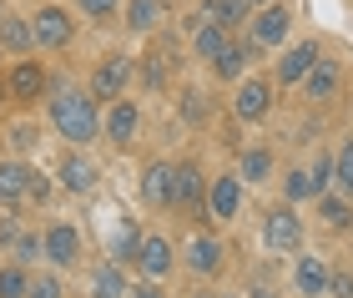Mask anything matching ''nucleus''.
<instances>
[{"label": "nucleus", "mask_w": 353, "mask_h": 298, "mask_svg": "<svg viewBox=\"0 0 353 298\" xmlns=\"http://www.w3.org/2000/svg\"><path fill=\"white\" fill-rule=\"evenodd\" d=\"M202 10H207V21H217V26H243L248 15H252V0H202Z\"/></svg>", "instance_id": "26"}, {"label": "nucleus", "mask_w": 353, "mask_h": 298, "mask_svg": "<svg viewBox=\"0 0 353 298\" xmlns=\"http://www.w3.org/2000/svg\"><path fill=\"white\" fill-rule=\"evenodd\" d=\"M36 132H41V127H30V121H21V127H10V142L21 147V152H30V147H36Z\"/></svg>", "instance_id": "39"}, {"label": "nucleus", "mask_w": 353, "mask_h": 298, "mask_svg": "<svg viewBox=\"0 0 353 298\" xmlns=\"http://www.w3.org/2000/svg\"><path fill=\"white\" fill-rule=\"evenodd\" d=\"M268 106H272V86L263 81V76H243L237 91H232V112L243 117V121H263Z\"/></svg>", "instance_id": "13"}, {"label": "nucleus", "mask_w": 353, "mask_h": 298, "mask_svg": "<svg viewBox=\"0 0 353 298\" xmlns=\"http://www.w3.org/2000/svg\"><path fill=\"white\" fill-rule=\"evenodd\" d=\"M243 177L237 172H222V177H212V187H207V212L217 217V223H232L237 212H243Z\"/></svg>", "instance_id": "8"}, {"label": "nucleus", "mask_w": 353, "mask_h": 298, "mask_svg": "<svg viewBox=\"0 0 353 298\" xmlns=\"http://www.w3.org/2000/svg\"><path fill=\"white\" fill-rule=\"evenodd\" d=\"M0 61H6V46H0Z\"/></svg>", "instance_id": "46"}, {"label": "nucleus", "mask_w": 353, "mask_h": 298, "mask_svg": "<svg viewBox=\"0 0 353 298\" xmlns=\"http://www.w3.org/2000/svg\"><path fill=\"white\" fill-rule=\"evenodd\" d=\"M228 26H217V21H202L197 26V36H192V56L197 61H217L222 51H228Z\"/></svg>", "instance_id": "23"}, {"label": "nucleus", "mask_w": 353, "mask_h": 298, "mask_svg": "<svg viewBox=\"0 0 353 298\" xmlns=\"http://www.w3.org/2000/svg\"><path fill=\"white\" fill-rule=\"evenodd\" d=\"M126 263H96L91 268V298H126Z\"/></svg>", "instance_id": "21"}, {"label": "nucleus", "mask_w": 353, "mask_h": 298, "mask_svg": "<svg viewBox=\"0 0 353 298\" xmlns=\"http://www.w3.org/2000/svg\"><path fill=\"white\" fill-rule=\"evenodd\" d=\"M141 238H147V232L137 228V217H117V223H111V238H106V258L111 263H137V253H141Z\"/></svg>", "instance_id": "17"}, {"label": "nucleus", "mask_w": 353, "mask_h": 298, "mask_svg": "<svg viewBox=\"0 0 353 298\" xmlns=\"http://www.w3.org/2000/svg\"><path fill=\"white\" fill-rule=\"evenodd\" d=\"M167 81H172L167 51H147V56H141V86H147V91H167Z\"/></svg>", "instance_id": "28"}, {"label": "nucleus", "mask_w": 353, "mask_h": 298, "mask_svg": "<svg viewBox=\"0 0 353 298\" xmlns=\"http://www.w3.org/2000/svg\"><path fill=\"white\" fill-rule=\"evenodd\" d=\"M263 243H268V253H298L303 248V223H298V212L288 208V202L263 217Z\"/></svg>", "instance_id": "6"}, {"label": "nucleus", "mask_w": 353, "mask_h": 298, "mask_svg": "<svg viewBox=\"0 0 353 298\" xmlns=\"http://www.w3.org/2000/svg\"><path fill=\"white\" fill-rule=\"evenodd\" d=\"M308 172H313V192L323 197V192H328V182L339 177V157H328V152H323V157H318V162H313Z\"/></svg>", "instance_id": "33"}, {"label": "nucleus", "mask_w": 353, "mask_h": 298, "mask_svg": "<svg viewBox=\"0 0 353 298\" xmlns=\"http://www.w3.org/2000/svg\"><path fill=\"white\" fill-rule=\"evenodd\" d=\"M0 46H6L10 56H30V51H36V26H30L26 15L6 10V21H0Z\"/></svg>", "instance_id": "20"}, {"label": "nucleus", "mask_w": 353, "mask_h": 298, "mask_svg": "<svg viewBox=\"0 0 353 298\" xmlns=\"http://www.w3.org/2000/svg\"><path fill=\"white\" fill-rule=\"evenodd\" d=\"M288 26H293V10L272 0V6H263L258 15H252V41H258V46H283Z\"/></svg>", "instance_id": "18"}, {"label": "nucleus", "mask_w": 353, "mask_h": 298, "mask_svg": "<svg viewBox=\"0 0 353 298\" xmlns=\"http://www.w3.org/2000/svg\"><path fill=\"white\" fill-rule=\"evenodd\" d=\"M0 298H30L26 263H6V268H0Z\"/></svg>", "instance_id": "29"}, {"label": "nucleus", "mask_w": 353, "mask_h": 298, "mask_svg": "<svg viewBox=\"0 0 353 298\" xmlns=\"http://www.w3.org/2000/svg\"><path fill=\"white\" fill-rule=\"evenodd\" d=\"M303 91H308V101H328L333 91H339V66H333V61H318L308 71V81H303Z\"/></svg>", "instance_id": "27"}, {"label": "nucleus", "mask_w": 353, "mask_h": 298, "mask_svg": "<svg viewBox=\"0 0 353 298\" xmlns=\"http://www.w3.org/2000/svg\"><path fill=\"white\" fill-rule=\"evenodd\" d=\"M207 172L202 162H176V208L187 212H207Z\"/></svg>", "instance_id": "14"}, {"label": "nucleus", "mask_w": 353, "mask_h": 298, "mask_svg": "<svg viewBox=\"0 0 353 298\" xmlns=\"http://www.w3.org/2000/svg\"><path fill=\"white\" fill-rule=\"evenodd\" d=\"M30 298H66L61 273H36V278H30Z\"/></svg>", "instance_id": "36"}, {"label": "nucleus", "mask_w": 353, "mask_h": 298, "mask_svg": "<svg viewBox=\"0 0 353 298\" xmlns=\"http://www.w3.org/2000/svg\"><path fill=\"white\" fill-rule=\"evenodd\" d=\"M30 26H36V51H66L76 41V21L66 6H41L30 15Z\"/></svg>", "instance_id": "3"}, {"label": "nucleus", "mask_w": 353, "mask_h": 298, "mask_svg": "<svg viewBox=\"0 0 353 298\" xmlns=\"http://www.w3.org/2000/svg\"><path fill=\"white\" fill-rule=\"evenodd\" d=\"M0 21H6V6H0Z\"/></svg>", "instance_id": "45"}, {"label": "nucleus", "mask_w": 353, "mask_h": 298, "mask_svg": "<svg viewBox=\"0 0 353 298\" xmlns=\"http://www.w3.org/2000/svg\"><path fill=\"white\" fill-rule=\"evenodd\" d=\"M0 212H15V208H10V202H6V192H0Z\"/></svg>", "instance_id": "43"}, {"label": "nucleus", "mask_w": 353, "mask_h": 298, "mask_svg": "<svg viewBox=\"0 0 353 298\" xmlns=\"http://www.w3.org/2000/svg\"><path fill=\"white\" fill-rule=\"evenodd\" d=\"M252 51H258V41H228V51L212 61V71L222 76V81H243V71H248Z\"/></svg>", "instance_id": "22"}, {"label": "nucleus", "mask_w": 353, "mask_h": 298, "mask_svg": "<svg viewBox=\"0 0 353 298\" xmlns=\"http://www.w3.org/2000/svg\"><path fill=\"white\" fill-rule=\"evenodd\" d=\"M46 86H51V81H46V66H41V61H30V56H21L6 71V81H0V97H10V101H41Z\"/></svg>", "instance_id": "4"}, {"label": "nucleus", "mask_w": 353, "mask_h": 298, "mask_svg": "<svg viewBox=\"0 0 353 298\" xmlns=\"http://www.w3.org/2000/svg\"><path fill=\"white\" fill-rule=\"evenodd\" d=\"M222 253H228V248H222V238H212V232H197V238L187 243L182 263H187L197 278H212V273H222Z\"/></svg>", "instance_id": "16"}, {"label": "nucleus", "mask_w": 353, "mask_h": 298, "mask_svg": "<svg viewBox=\"0 0 353 298\" xmlns=\"http://www.w3.org/2000/svg\"><path fill=\"white\" fill-rule=\"evenodd\" d=\"M46 112H51V127L66 147H91L101 137V101L91 97V86H56Z\"/></svg>", "instance_id": "1"}, {"label": "nucleus", "mask_w": 353, "mask_h": 298, "mask_svg": "<svg viewBox=\"0 0 353 298\" xmlns=\"http://www.w3.org/2000/svg\"><path fill=\"white\" fill-rule=\"evenodd\" d=\"M283 197H288V202L318 197V192H313V172H308V167H303V172H288V187H283Z\"/></svg>", "instance_id": "34"}, {"label": "nucleus", "mask_w": 353, "mask_h": 298, "mask_svg": "<svg viewBox=\"0 0 353 298\" xmlns=\"http://www.w3.org/2000/svg\"><path fill=\"white\" fill-rule=\"evenodd\" d=\"M15 238H21V223H15V212H0V243L15 248Z\"/></svg>", "instance_id": "40"}, {"label": "nucleus", "mask_w": 353, "mask_h": 298, "mask_svg": "<svg viewBox=\"0 0 353 298\" xmlns=\"http://www.w3.org/2000/svg\"><path fill=\"white\" fill-rule=\"evenodd\" d=\"M46 263H51V268H76V263H81V228L76 223H51L46 228Z\"/></svg>", "instance_id": "9"}, {"label": "nucleus", "mask_w": 353, "mask_h": 298, "mask_svg": "<svg viewBox=\"0 0 353 298\" xmlns=\"http://www.w3.org/2000/svg\"><path fill=\"white\" fill-rule=\"evenodd\" d=\"M339 187L353 197V142H343V152H339Z\"/></svg>", "instance_id": "38"}, {"label": "nucleus", "mask_w": 353, "mask_h": 298, "mask_svg": "<svg viewBox=\"0 0 353 298\" xmlns=\"http://www.w3.org/2000/svg\"><path fill=\"white\" fill-rule=\"evenodd\" d=\"M141 202L147 208H176V162H152L141 172Z\"/></svg>", "instance_id": "12"}, {"label": "nucleus", "mask_w": 353, "mask_h": 298, "mask_svg": "<svg viewBox=\"0 0 353 298\" xmlns=\"http://www.w3.org/2000/svg\"><path fill=\"white\" fill-rule=\"evenodd\" d=\"M328 278H333L328 258H318V253H298V263H293V288H298L303 298H323V293H328Z\"/></svg>", "instance_id": "15"}, {"label": "nucleus", "mask_w": 353, "mask_h": 298, "mask_svg": "<svg viewBox=\"0 0 353 298\" xmlns=\"http://www.w3.org/2000/svg\"><path fill=\"white\" fill-rule=\"evenodd\" d=\"M46 258V232H21L15 238V263H41Z\"/></svg>", "instance_id": "32"}, {"label": "nucleus", "mask_w": 353, "mask_h": 298, "mask_svg": "<svg viewBox=\"0 0 353 298\" xmlns=\"http://www.w3.org/2000/svg\"><path fill=\"white\" fill-rule=\"evenodd\" d=\"M51 192H56V182L46 177V172L30 167V182H26V208H46V202H51Z\"/></svg>", "instance_id": "31"}, {"label": "nucleus", "mask_w": 353, "mask_h": 298, "mask_svg": "<svg viewBox=\"0 0 353 298\" xmlns=\"http://www.w3.org/2000/svg\"><path fill=\"white\" fill-rule=\"evenodd\" d=\"M237 177H243L248 187L268 182V177H272V147H248L243 162H237Z\"/></svg>", "instance_id": "25"}, {"label": "nucleus", "mask_w": 353, "mask_h": 298, "mask_svg": "<svg viewBox=\"0 0 353 298\" xmlns=\"http://www.w3.org/2000/svg\"><path fill=\"white\" fill-rule=\"evenodd\" d=\"M318 61H323V46H318V41H298V46H288V56L278 61L272 76H278V86H303Z\"/></svg>", "instance_id": "10"}, {"label": "nucleus", "mask_w": 353, "mask_h": 298, "mask_svg": "<svg viewBox=\"0 0 353 298\" xmlns=\"http://www.w3.org/2000/svg\"><path fill=\"white\" fill-rule=\"evenodd\" d=\"M162 21V0H126V30L132 36H152Z\"/></svg>", "instance_id": "24"}, {"label": "nucleus", "mask_w": 353, "mask_h": 298, "mask_svg": "<svg viewBox=\"0 0 353 298\" xmlns=\"http://www.w3.org/2000/svg\"><path fill=\"white\" fill-rule=\"evenodd\" d=\"M76 10H86L91 21H111L121 10V0H76Z\"/></svg>", "instance_id": "37"}, {"label": "nucleus", "mask_w": 353, "mask_h": 298, "mask_svg": "<svg viewBox=\"0 0 353 298\" xmlns=\"http://www.w3.org/2000/svg\"><path fill=\"white\" fill-rule=\"evenodd\" d=\"M318 217H323L328 228H348L353 223V208H348L339 192H323V197H318Z\"/></svg>", "instance_id": "30"}, {"label": "nucleus", "mask_w": 353, "mask_h": 298, "mask_svg": "<svg viewBox=\"0 0 353 298\" xmlns=\"http://www.w3.org/2000/svg\"><path fill=\"white\" fill-rule=\"evenodd\" d=\"M252 6H272V0H252Z\"/></svg>", "instance_id": "44"}, {"label": "nucleus", "mask_w": 353, "mask_h": 298, "mask_svg": "<svg viewBox=\"0 0 353 298\" xmlns=\"http://www.w3.org/2000/svg\"><path fill=\"white\" fill-rule=\"evenodd\" d=\"M141 76V66H137V56H126V51H111V56H101V66L91 71V97L101 101V106H111V101H121L126 91H132V81Z\"/></svg>", "instance_id": "2"}, {"label": "nucleus", "mask_w": 353, "mask_h": 298, "mask_svg": "<svg viewBox=\"0 0 353 298\" xmlns=\"http://www.w3.org/2000/svg\"><path fill=\"white\" fill-rule=\"evenodd\" d=\"M137 132H141V106L132 101V97H121V101H111L106 112H101V137L111 147H132L137 142Z\"/></svg>", "instance_id": "5"}, {"label": "nucleus", "mask_w": 353, "mask_h": 298, "mask_svg": "<svg viewBox=\"0 0 353 298\" xmlns=\"http://www.w3.org/2000/svg\"><path fill=\"white\" fill-rule=\"evenodd\" d=\"M26 182H30V162L26 157H0V192L15 212L26 208Z\"/></svg>", "instance_id": "19"}, {"label": "nucleus", "mask_w": 353, "mask_h": 298, "mask_svg": "<svg viewBox=\"0 0 353 298\" xmlns=\"http://www.w3.org/2000/svg\"><path fill=\"white\" fill-rule=\"evenodd\" d=\"M172 268H176V248L167 243V232H147V238H141V253H137V273L152 278V284H167Z\"/></svg>", "instance_id": "7"}, {"label": "nucleus", "mask_w": 353, "mask_h": 298, "mask_svg": "<svg viewBox=\"0 0 353 298\" xmlns=\"http://www.w3.org/2000/svg\"><path fill=\"white\" fill-rule=\"evenodd\" d=\"M96 182H101V167L86 157V147H66V157H61V187L76 192V197H86Z\"/></svg>", "instance_id": "11"}, {"label": "nucleus", "mask_w": 353, "mask_h": 298, "mask_svg": "<svg viewBox=\"0 0 353 298\" xmlns=\"http://www.w3.org/2000/svg\"><path fill=\"white\" fill-rule=\"evenodd\" d=\"M126 298H167V293H162V284L141 278V284H132V288H126Z\"/></svg>", "instance_id": "41"}, {"label": "nucleus", "mask_w": 353, "mask_h": 298, "mask_svg": "<svg viewBox=\"0 0 353 298\" xmlns=\"http://www.w3.org/2000/svg\"><path fill=\"white\" fill-rule=\"evenodd\" d=\"M207 112H212V101H207L197 86H187V91H182V117H187V121H207Z\"/></svg>", "instance_id": "35"}, {"label": "nucleus", "mask_w": 353, "mask_h": 298, "mask_svg": "<svg viewBox=\"0 0 353 298\" xmlns=\"http://www.w3.org/2000/svg\"><path fill=\"white\" fill-rule=\"evenodd\" d=\"M328 293H333V298H353V278H348V273H333V278H328Z\"/></svg>", "instance_id": "42"}]
</instances>
